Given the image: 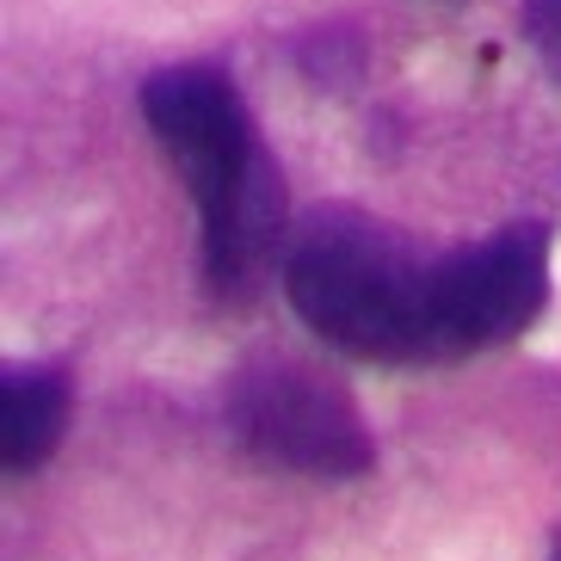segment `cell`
Instances as JSON below:
<instances>
[{
  "label": "cell",
  "mask_w": 561,
  "mask_h": 561,
  "mask_svg": "<svg viewBox=\"0 0 561 561\" xmlns=\"http://www.w3.org/2000/svg\"><path fill=\"white\" fill-rule=\"evenodd\" d=\"M525 37L561 81V0H525Z\"/></svg>",
  "instance_id": "obj_6"
},
{
  "label": "cell",
  "mask_w": 561,
  "mask_h": 561,
  "mask_svg": "<svg viewBox=\"0 0 561 561\" xmlns=\"http://www.w3.org/2000/svg\"><path fill=\"white\" fill-rule=\"evenodd\" d=\"M549 302V234L537 222H512L476 248L432 253V364H457L494 352L543 314Z\"/></svg>",
  "instance_id": "obj_4"
},
{
  "label": "cell",
  "mask_w": 561,
  "mask_h": 561,
  "mask_svg": "<svg viewBox=\"0 0 561 561\" xmlns=\"http://www.w3.org/2000/svg\"><path fill=\"white\" fill-rule=\"evenodd\" d=\"M284 297L333 352L364 364H432L426 302L432 253L364 210H314L290 222L278 260Z\"/></svg>",
  "instance_id": "obj_2"
},
{
  "label": "cell",
  "mask_w": 561,
  "mask_h": 561,
  "mask_svg": "<svg viewBox=\"0 0 561 561\" xmlns=\"http://www.w3.org/2000/svg\"><path fill=\"white\" fill-rule=\"evenodd\" d=\"M142 117L198 204V260L216 302H248L284 260L278 161L265 154L241 87L210 62H173L142 81Z\"/></svg>",
  "instance_id": "obj_1"
},
{
  "label": "cell",
  "mask_w": 561,
  "mask_h": 561,
  "mask_svg": "<svg viewBox=\"0 0 561 561\" xmlns=\"http://www.w3.org/2000/svg\"><path fill=\"white\" fill-rule=\"evenodd\" d=\"M549 561H561V530H556V543H549Z\"/></svg>",
  "instance_id": "obj_7"
},
{
  "label": "cell",
  "mask_w": 561,
  "mask_h": 561,
  "mask_svg": "<svg viewBox=\"0 0 561 561\" xmlns=\"http://www.w3.org/2000/svg\"><path fill=\"white\" fill-rule=\"evenodd\" d=\"M229 432L272 469L309 481H358L377 462V438L358 401L302 358L265 352L229 382Z\"/></svg>",
  "instance_id": "obj_3"
},
{
  "label": "cell",
  "mask_w": 561,
  "mask_h": 561,
  "mask_svg": "<svg viewBox=\"0 0 561 561\" xmlns=\"http://www.w3.org/2000/svg\"><path fill=\"white\" fill-rule=\"evenodd\" d=\"M68 370L56 364H13L0 377V457L7 476H37L56 457L68 426Z\"/></svg>",
  "instance_id": "obj_5"
}]
</instances>
